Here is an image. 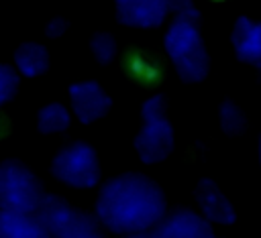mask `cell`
<instances>
[{
	"label": "cell",
	"instance_id": "cell-1",
	"mask_svg": "<svg viewBox=\"0 0 261 238\" xmlns=\"http://www.w3.org/2000/svg\"><path fill=\"white\" fill-rule=\"evenodd\" d=\"M165 195L153 179L122 173L100 187L94 216L102 228L114 234L149 236L165 216Z\"/></svg>",
	"mask_w": 261,
	"mask_h": 238
},
{
	"label": "cell",
	"instance_id": "cell-2",
	"mask_svg": "<svg viewBox=\"0 0 261 238\" xmlns=\"http://www.w3.org/2000/svg\"><path fill=\"white\" fill-rule=\"evenodd\" d=\"M163 51L181 81L198 83L206 79L210 55L194 20L173 18L163 35Z\"/></svg>",
	"mask_w": 261,
	"mask_h": 238
},
{
	"label": "cell",
	"instance_id": "cell-3",
	"mask_svg": "<svg viewBox=\"0 0 261 238\" xmlns=\"http://www.w3.org/2000/svg\"><path fill=\"white\" fill-rule=\"evenodd\" d=\"M47 236L57 238H98L100 224L96 216H90L69 201L57 195H43L35 210Z\"/></svg>",
	"mask_w": 261,
	"mask_h": 238
},
{
	"label": "cell",
	"instance_id": "cell-4",
	"mask_svg": "<svg viewBox=\"0 0 261 238\" xmlns=\"http://www.w3.org/2000/svg\"><path fill=\"white\" fill-rule=\"evenodd\" d=\"M51 173L57 181L73 189H92L100 183V159L88 142H71L57 151L51 161Z\"/></svg>",
	"mask_w": 261,
	"mask_h": 238
},
{
	"label": "cell",
	"instance_id": "cell-5",
	"mask_svg": "<svg viewBox=\"0 0 261 238\" xmlns=\"http://www.w3.org/2000/svg\"><path fill=\"white\" fill-rule=\"evenodd\" d=\"M43 195L41 181L27 165L14 159L0 163V210L35 212Z\"/></svg>",
	"mask_w": 261,
	"mask_h": 238
},
{
	"label": "cell",
	"instance_id": "cell-6",
	"mask_svg": "<svg viewBox=\"0 0 261 238\" xmlns=\"http://www.w3.org/2000/svg\"><path fill=\"white\" fill-rule=\"evenodd\" d=\"M67 100H69L71 116L82 124H92L102 120L112 108L110 94L94 79H80L71 83L67 87Z\"/></svg>",
	"mask_w": 261,
	"mask_h": 238
},
{
	"label": "cell",
	"instance_id": "cell-7",
	"mask_svg": "<svg viewBox=\"0 0 261 238\" xmlns=\"http://www.w3.org/2000/svg\"><path fill=\"white\" fill-rule=\"evenodd\" d=\"M175 146V132L167 116L143 120L141 130L135 136V151L145 165H157L165 161Z\"/></svg>",
	"mask_w": 261,
	"mask_h": 238
},
{
	"label": "cell",
	"instance_id": "cell-8",
	"mask_svg": "<svg viewBox=\"0 0 261 238\" xmlns=\"http://www.w3.org/2000/svg\"><path fill=\"white\" fill-rule=\"evenodd\" d=\"M149 236L157 238H212L214 226L200 214L188 207L175 210L171 214L165 212L161 222Z\"/></svg>",
	"mask_w": 261,
	"mask_h": 238
},
{
	"label": "cell",
	"instance_id": "cell-9",
	"mask_svg": "<svg viewBox=\"0 0 261 238\" xmlns=\"http://www.w3.org/2000/svg\"><path fill=\"white\" fill-rule=\"evenodd\" d=\"M116 20L128 28L151 31L165 22V0H114Z\"/></svg>",
	"mask_w": 261,
	"mask_h": 238
},
{
	"label": "cell",
	"instance_id": "cell-10",
	"mask_svg": "<svg viewBox=\"0 0 261 238\" xmlns=\"http://www.w3.org/2000/svg\"><path fill=\"white\" fill-rule=\"evenodd\" d=\"M196 203L198 212L214 226H230L237 220V212L224 191L212 181L202 179L196 187Z\"/></svg>",
	"mask_w": 261,
	"mask_h": 238
},
{
	"label": "cell",
	"instance_id": "cell-11",
	"mask_svg": "<svg viewBox=\"0 0 261 238\" xmlns=\"http://www.w3.org/2000/svg\"><path fill=\"white\" fill-rule=\"evenodd\" d=\"M232 51L239 61L247 65H261V20L241 16L230 33Z\"/></svg>",
	"mask_w": 261,
	"mask_h": 238
},
{
	"label": "cell",
	"instance_id": "cell-12",
	"mask_svg": "<svg viewBox=\"0 0 261 238\" xmlns=\"http://www.w3.org/2000/svg\"><path fill=\"white\" fill-rule=\"evenodd\" d=\"M122 69L128 79H133L141 85H153V83L161 81V75H163V67H161L159 59L141 49H130L124 53Z\"/></svg>",
	"mask_w": 261,
	"mask_h": 238
},
{
	"label": "cell",
	"instance_id": "cell-13",
	"mask_svg": "<svg viewBox=\"0 0 261 238\" xmlns=\"http://www.w3.org/2000/svg\"><path fill=\"white\" fill-rule=\"evenodd\" d=\"M49 61H51V57H49L47 47L41 43H35V41L20 43L12 57L14 69L18 71L20 77H27V79L43 75L49 69Z\"/></svg>",
	"mask_w": 261,
	"mask_h": 238
},
{
	"label": "cell",
	"instance_id": "cell-14",
	"mask_svg": "<svg viewBox=\"0 0 261 238\" xmlns=\"http://www.w3.org/2000/svg\"><path fill=\"white\" fill-rule=\"evenodd\" d=\"M0 236L2 238H45L47 234L35 212L0 210Z\"/></svg>",
	"mask_w": 261,
	"mask_h": 238
},
{
	"label": "cell",
	"instance_id": "cell-15",
	"mask_svg": "<svg viewBox=\"0 0 261 238\" xmlns=\"http://www.w3.org/2000/svg\"><path fill=\"white\" fill-rule=\"evenodd\" d=\"M71 124V110L61 102L45 104L37 114V128L43 134H61Z\"/></svg>",
	"mask_w": 261,
	"mask_h": 238
},
{
	"label": "cell",
	"instance_id": "cell-16",
	"mask_svg": "<svg viewBox=\"0 0 261 238\" xmlns=\"http://www.w3.org/2000/svg\"><path fill=\"white\" fill-rule=\"evenodd\" d=\"M218 122L226 134H239L245 128V114L237 102L224 100L218 106Z\"/></svg>",
	"mask_w": 261,
	"mask_h": 238
},
{
	"label": "cell",
	"instance_id": "cell-17",
	"mask_svg": "<svg viewBox=\"0 0 261 238\" xmlns=\"http://www.w3.org/2000/svg\"><path fill=\"white\" fill-rule=\"evenodd\" d=\"M90 53L100 65H108L116 59L118 55V45L116 39L110 33H96L90 39Z\"/></svg>",
	"mask_w": 261,
	"mask_h": 238
},
{
	"label": "cell",
	"instance_id": "cell-18",
	"mask_svg": "<svg viewBox=\"0 0 261 238\" xmlns=\"http://www.w3.org/2000/svg\"><path fill=\"white\" fill-rule=\"evenodd\" d=\"M18 83H20V75L14 69V65L0 63V108L6 106L16 96Z\"/></svg>",
	"mask_w": 261,
	"mask_h": 238
},
{
	"label": "cell",
	"instance_id": "cell-19",
	"mask_svg": "<svg viewBox=\"0 0 261 238\" xmlns=\"http://www.w3.org/2000/svg\"><path fill=\"white\" fill-rule=\"evenodd\" d=\"M167 14H173V18L184 20H198V6L194 0H165Z\"/></svg>",
	"mask_w": 261,
	"mask_h": 238
},
{
	"label": "cell",
	"instance_id": "cell-20",
	"mask_svg": "<svg viewBox=\"0 0 261 238\" xmlns=\"http://www.w3.org/2000/svg\"><path fill=\"white\" fill-rule=\"evenodd\" d=\"M167 110V104L161 94H151L143 104H141V120H153V118H163Z\"/></svg>",
	"mask_w": 261,
	"mask_h": 238
},
{
	"label": "cell",
	"instance_id": "cell-21",
	"mask_svg": "<svg viewBox=\"0 0 261 238\" xmlns=\"http://www.w3.org/2000/svg\"><path fill=\"white\" fill-rule=\"evenodd\" d=\"M65 28H67V22L63 18H51L47 22V26H45V33H47V37L57 39V37H61L65 33Z\"/></svg>",
	"mask_w": 261,
	"mask_h": 238
},
{
	"label": "cell",
	"instance_id": "cell-22",
	"mask_svg": "<svg viewBox=\"0 0 261 238\" xmlns=\"http://www.w3.org/2000/svg\"><path fill=\"white\" fill-rule=\"evenodd\" d=\"M4 124H6V122H4V120H2V116H0V132L4 130Z\"/></svg>",
	"mask_w": 261,
	"mask_h": 238
},
{
	"label": "cell",
	"instance_id": "cell-23",
	"mask_svg": "<svg viewBox=\"0 0 261 238\" xmlns=\"http://www.w3.org/2000/svg\"><path fill=\"white\" fill-rule=\"evenodd\" d=\"M259 163H261V138H259Z\"/></svg>",
	"mask_w": 261,
	"mask_h": 238
}]
</instances>
